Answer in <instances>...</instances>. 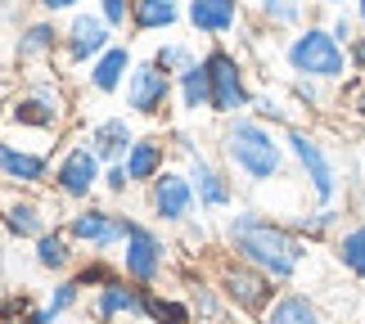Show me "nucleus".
Listing matches in <instances>:
<instances>
[{
  "label": "nucleus",
  "instance_id": "obj_28",
  "mask_svg": "<svg viewBox=\"0 0 365 324\" xmlns=\"http://www.w3.org/2000/svg\"><path fill=\"white\" fill-rule=\"evenodd\" d=\"M293 234L307 239V244H320V239H329V234H339L343 230V212L339 207H316V212H302V216H293Z\"/></svg>",
  "mask_w": 365,
  "mask_h": 324
},
{
  "label": "nucleus",
  "instance_id": "obj_1",
  "mask_svg": "<svg viewBox=\"0 0 365 324\" xmlns=\"http://www.w3.org/2000/svg\"><path fill=\"white\" fill-rule=\"evenodd\" d=\"M221 239H226V248L240 261L266 271L275 284H293L298 271H302V261H307V239L293 234L289 221H275V216L257 212V207H235L226 216Z\"/></svg>",
  "mask_w": 365,
  "mask_h": 324
},
{
  "label": "nucleus",
  "instance_id": "obj_16",
  "mask_svg": "<svg viewBox=\"0 0 365 324\" xmlns=\"http://www.w3.org/2000/svg\"><path fill=\"white\" fill-rule=\"evenodd\" d=\"M185 23L207 41H226L244 23V0H185Z\"/></svg>",
  "mask_w": 365,
  "mask_h": 324
},
{
  "label": "nucleus",
  "instance_id": "obj_33",
  "mask_svg": "<svg viewBox=\"0 0 365 324\" xmlns=\"http://www.w3.org/2000/svg\"><path fill=\"white\" fill-rule=\"evenodd\" d=\"M81 293H86V288H81V284H77L73 275H63L59 284L50 288V298H46V306H50L54 315H68V311H73V306L81 302Z\"/></svg>",
  "mask_w": 365,
  "mask_h": 324
},
{
  "label": "nucleus",
  "instance_id": "obj_4",
  "mask_svg": "<svg viewBox=\"0 0 365 324\" xmlns=\"http://www.w3.org/2000/svg\"><path fill=\"white\" fill-rule=\"evenodd\" d=\"M284 145H289L293 167L302 172L307 194H312L320 207H334V203H339V194H343V185H339V162H334L329 145L320 135H312L307 126H289V131H284Z\"/></svg>",
  "mask_w": 365,
  "mask_h": 324
},
{
  "label": "nucleus",
  "instance_id": "obj_6",
  "mask_svg": "<svg viewBox=\"0 0 365 324\" xmlns=\"http://www.w3.org/2000/svg\"><path fill=\"white\" fill-rule=\"evenodd\" d=\"M203 68H207V86H212V113L221 122L240 117V113L252 108V86H248V68L235 50L226 46H212L203 54Z\"/></svg>",
  "mask_w": 365,
  "mask_h": 324
},
{
  "label": "nucleus",
  "instance_id": "obj_21",
  "mask_svg": "<svg viewBox=\"0 0 365 324\" xmlns=\"http://www.w3.org/2000/svg\"><path fill=\"white\" fill-rule=\"evenodd\" d=\"M131 68H135V59H131V46H108L100 59L91 63V73H86V81H91V90L95 95H118L122 86H126V77H131Z\"/></svg>",
  "mask_w": 365,
  "mask_h": 324
},
{
  "label": "nucleus",
  "instance_id": "obj_32",
  "mask_svg": "<svg viewBox=\"0 0 365 324\" xmlns=\"http://www.w3.org/2000/svg\"><path fill=\"white\" fill-rule=\"evenodd\" d=\"M149 59L158 63L163 73H172V77H180V73H190L194 63H203V59H199V50H194V46H185V41H163V46L153 50Z\"/></svg>",
  "mask_w": 365,
  "mask_h": 324
},
{
  "label": "nucleus",
  "instance_id": "obj_14",
  "mask_svg": "<svg viewBox=\"0 0 365 324\" xmlns=\"http://www.w3.org/2000/svg\"><path fill=\"white\" fill-rule=\"evenodd\" d=\"M91 320H95V324H122V320L149 324V315H145V288L131 284L126 275H113L104 288H95V298H91Z\"/></svg>",
  "mask_w": 365,
  "mask_h": 324
},
{
  "label": "nucleus",
  "instance_id": "obj_9",
  "mask_svg": "<svg viewBox=\"0 0 365 324\" xmlns=\"http://www.w3.org/2000/svg\"><path fill=\"white\" fill-rule=\"evenodd\" d=\"M54 194L68 203H95V189H104V162L95 158V149L81 140V145H68L63 158L54 162Z\"/></svg>",
  "mask_w": 365,
  "mask_h": 324
},
{
  "label": "nucleus",
  "instance_id": "obj_8",
  "mask_svg": "<svg viewBox=\"0 0 365 324\" xmlns=\"http://www.w3.org/2000/svg\"><path fill=\"white\" fill-rule=\"evenodd\" d=\"M172 149L185 158V172L194 180V194H199V212H230V207H235V176H230V167H217L207 153H199L185 131H176Z\"/></svg>",
  "mask_w": 365,
  "mask_h": 324
},
{
  "label": "nucleus",
  "instance_id": "obj_24",
  "mask_svg": "<svg viewBox=\"0 0 365 324\" xmlns=\"http://www.w3.org/2000/svg\"><path fill=\"white\" fill-rule=\"evenodd\" d=\"M131 32H167L185 19V0H131Z\"/></svg>",
  "mask_w": 365,
  "mask_h": 324
},
{
  "label": "nucleus",
  "instance_id": "obj_30",
  "mask_svg": "<svg viewBox=\"0 0 365 324\" xmlns=\"http://www.w3.org/2000/svg\"><path fill=\"white\" fill-rule=\"evenodd\" d=\"M252 117L266 122V126H298V113H293V104L284 100V95H275V90H262V95H252Z\"/></svg>",
  "mask_w": 365,
  "mask_h": 324
},
{
  "label": "nucleus",
  "instance_id": "obj_39",
  "mask_svg": "<svg viewBox=\"0 0 365 324\" xmlns=\"http://www.w3.org/2000/svg\"><path fill=\"white\" fill-rule=\"evenodd\" d=\"M329 32L339 36L343 46H352V41H356V19H352V14H334V19H329Z\"/></svg>",
  "mask_w": 365,
  "mask_h": 324
},
{
  "label": "nucleus",
  "instance_id": "obj_42",
  "mask_svg": "<svg viewBox=\"0 0 365 324\" xmlns=\"http://www.w3.org/2000/svg\"><path fill=\"white\" fill-rule=\"evenodd\" d=\"M54 320H59V315H54L46 302H36V306H32V315H27V324H54Z\"/></svg>",
  "mask_w": 365,
  "mask_h": 324
},
{
  "label": "nucleus",
  "instance_id": "obj_25",
  "mask_svg": "<svg viewBox=\"0 0 365 324\" xmlns=\"http://www.w3.org/2000/svg\"><path fill=\"white\" fill-rule=\"evenodd\" d=\"M176 104L185 117H199V113H212V86H207V68L194 63L190 73L176 77Z\"/></svg>",
  "mask_w": 365,
  "mask_h": 324
},
{
  "label": "nucleus",
  "instance_id": "obj_15",
  "mask_svg": "<svg viewBox=\"0 0 365 324\" xmlns=\"http://www.w3.org/2000/svg\"><path fill=\"white\" fill-rule=\"evenodd\" d=\"M50 176H54L50 153L9 145V140L0 135V180H5V185H14V189H36V185H46Z\"/></svg>",
  "mask_w": 365,
  "mask_h": 324
},
{
  "label": "nucleus",
  "instance_id": "obj_3",
  "mask_svg": "<svg viewBox=\"0 0 365 324\" xmlns=\"http://www.w3.org/2000/svg\"><path fill=\"white\" fill-rule=\"evenodd\" d=\"M284 63L293 77L307 81H343L352 73V59H347V46L329 32V23H307L289 36L284 46Z\"/></svg>",
  "mask_w": 365,
  "mask_h": 324
},
{
  "label": "nucleus",
  "instance_id": "obj_22",
  "mask_svg": "<svg viewBox=\"0 0 365 324\" xmlns=\"http://www.w3.org/2000/svg\"><path fill=\"white\" fill-rule=\"evenodd\" d=\"M54 50H63V32L54 27V19H36L27 23L19 41H14V59H19L23 68H32L41 59H54Z\"/></svg>",
  "mask_w": 365,
  "mask_h": 324
},
{
  "label": "nucleus",
  "instance_id": "obj_29",
  "mask_svg": "<svg viewBox=\"0 0 365 324\" xmlns=\"http://www.w3.org/2000/svg\"><path fill=\"white\" fill-rule=\"evenodd\" d=\"M145 315L149 324H194V306L180 298H158L153 288H145Z\"/></svg>",
  "mask_w": 365,
  "mask_h": 324
},
{
  "label": "nucleus",
  "instance_id": "obj_10",
  "mask_svg": "<svg viewBox=\"0 0 365 324\" xmlns=\"http://www.w3.org/2000/svg\"><path fill=\"white\" fill-rule=\"evenodd\" d=\"M68 239H73L77 248H91L95 257H104V252L122 248L126 239V216L113 212V207H100V203H81L73 216H68Z\"/></svg>",
  "mask_w": 365,
  "mask_h": 324
},
{
  "label": "nucleus",
  "instance_id": "obj_17",
  "mask_svg": "<svg viewBox=\"0 0 365 324\" xmlns=\"http://www.w3.org/2000/svg\"><path fill=\"white\" fill-rule=\"evenodd\" d=\"M0 230L9 239H19V244H36V239L50 230V216L36 199H27L19 189V194H5V199H0Z\"/></svg>",
  "mask_w": 365,
  "mask_h": 324
},
{
  "label": "nucleus",
  "instance_id": "obj_26",
  "mask_svg": "<svg viewBox=\"0 0 365 324\" xmlns=\"http://www.w3.org/2000/svg\"><path fill=\"white\" fill-rule=\"evenodd\" d=\"M334 261H339L352 279L365 284V221L343 225V230L334 234Z\"/></svg>",
  "mask_w": 365,
  "mask_h": 324
},
{
  "label": "nucleus",
  "instance_id": "obj_38",
  "mask_svg": "<svg viewBox=\"0 0 365 324\" xmlns=\"http://www.w3.org/2000/svg\"><path fill=\"white\" fill-rule=\"evenodd\" d=\"M320 86H325V81L293 77V100H298V104H312V108H320Z\"/></svg>",
  "mask_w": 365,
  "mask_h": 324
},
{
  "label": "nucleus",
  "instance_id": "obj_34",
  "mask_svg": "<svg viewBox=\"0 0 365 324\" xmlns=\"http://www.w3.org/2000/svg\"><path fill=\"white\" fill-rule=\"evenodd\" d=\"M113 275H122V271H118V266H108L104 257H91L86 266H77V271H73V279H77L81 288H104Z\"/></svg>",
  "mask_w": 365,
  "mask_h": 324
},
{
  "label": "nucleus",
  "instance_id": "obj_12",
  "mask_svg": "<svg viewBox=\"0 0 365 324\" xmlns=\"http://www.w3.org/2000/svg\"><path fill=\"white\" fill-rule=\"evenodd\" d=\"M108 46H118V32L100 19V9H95V14L91 9H77L73 19H68V27H63V63L68 68L95 63Z\"/></svg>",
  "mask_w": 365,
  "mask_h": 324
},
{
  "label": "nucleus",
  "instance_id": "obj_23",
  "mask_svg": "<svg viewBox=\"0 0 365 324\" xmlns=\"http://www.w3.org/2000/svg\"><path fill=\"white\" fill-rule=\"evenodd\" d=\"M86 145L95 149V158H100L104 167H108V162H122V158H126V149L135 145L131 122H126V117H100V122H91Z\"/></svg>",
  "mask_w": 365,
  "mask_h": 324
},
{
  "label": "nucleus",
  "instance_id": "obj_20",
  "mask_svg": "<svg viewBox=\"0 0 365 324\" xmlns=\"http://www.w3.org/2000/svg\"><path fill=\"white\" fill-rule=\"evenodd\" d=\"M257 324H329V315L320 311V302L312 298V293L279 288V298L271 302V311H266Z\"/></svg>",
  "mask_w": 365,
  "mask_h": 324
},
{
  "label": "nucleus",
  "instance_id": "obj_7",
  "mask_svg": "<svg viewBox=\"0 0 365 324\" xmlns=\"http://www.w3.org/2000/svg\"><path fill=\"white\" fill-rule=\"evenodd\" d=\"M167 239L153 230V225L126 216V239H122V252H118V271L140 288H153L167 271Z\"/></svg>",
  "mask_w": 365,
  "mask_h": 324
},
{
  "label": "nucleus",
  "instance_id": "obj_27",
  "mask_svg": "<svg viewBox=\"0 0 365 324\" xmlns=\"http://www.w3.org/2000/svg\"><path fill=\"white\" fill-rule=\"evenodd\" d=\"M307 5L312 0H252V9H257V19L266 27H275V32H298L302 19H307Z\"/></svg>",
  "mask_w": 365,
  "mask_h": 324
},
{
  "label": "nucleus",
  "instance_id": "obj_5",
  "mask_svg": "<svg viewBox=\"0 0 365 324\" xmlns=\"http://www.w3.org/2000/svg\"><path fill=\"white\" fill-rule=\"evenodd\" d=\"M212 284L221 288V298H226L230 311H240L248 320H262L266 311H271V302L279 298V284L266 271H257V266H248L240 257H226L217 266Z\"/></svg>",
  "mask_w": 365,
  "mask_h": 324
},
{
  "label": "nucleus",
  "instance_id": "obj_43",
  "mask_svg": "<svg viewBox=\"0 0 365 324\" xmlns=\"http://www.w3.org/2000/svg\"><path fill=\"white\" fill-rule=\"evenodd\" d=\"M352 5H356V23L365 27V0H352Z\"/></svg>",
  "mask_w": 365,
  "mask_h": 324
},
{
  "label": "nucleus",
  "instance_id": "obj_41",
  "mask_svg": "<svg viewBox=\"0 0 365 324\" xmlns=\"http://www.w3.org/2000/svg\"><path fill=\"white\" fill-rule=\"evenodd\" d=\"M347 59H352V73H365V36H356L347 46Z\"/></svg>",
  "mask_w": 365,
  "mask_h": 324
},
{
  "label": "nucleus",
  "instance_id": "obj_13",
  "mask_svg": "<svg viewBox=\"0 0 365 324\" xmlns=\"http://www.w3.org/2000/svg\"><path fill=\"white\" fill-rule=\"evenodd\" d=\"M149 212L158 216L163 225H190L194 212H199V194H194L190 172L167 167V172L149 185Z\"/></svg>",
  "mask_w": 365,
  "mask_h": 324
},
{
  "label": "nucleus",
  "instance_id": "obj_18",
  "mask_svg": "<svg viewBox=\"0 0 365 324\" xmlns=\"http://www.w3.org/2000/svg\"><path fill=\"white\" fill-rule=\"evenodd\" d=\"M126 176L131 185H153L167 172V140L163 135H135V145L126 149Z\"/></svg>",
  "mask_w": 365,
  "mask_h": 324
},
{
  "label": "nucleus",
  "instance_id": "obj_31",
  "mask_svg": "<svg viewBox=\"0 0 365 324\" xmlns=\"http://www.w3.org/2000/svg\"><path fill=\"white\" fill-rule=\"evenodd\" d=\"M190 306H194V320L199 324H217L221 315H226V298H221V288L207 284V279L190 284Z\"/></svg>",
  "mask_w": 365,
  "mask_h": 324
},
{
  "label": "nucleus",
  "instance_id": "obj_44",
  "mask_svg": "<svg viewBox=\"0 0 365 324\" xmlns=\"http://www.w3.org/2000/svg\"><path fill=\"white\" fill-rule=\"evenodd\" d=\"M316 5H325V9H343L347 0H316Z\"/></svg>",
  "mask_w": 365,
  "mask_h": 324
},
{
  "label": "nucleus",
  "instance_id": "obj_40",
  "mask_svg": "<svg viewBox=\"0 0 365 324\" xmlns=\"http://www.w3.org/2000/svg\"><path fill=\"white\" fill-rule=\"evenodd\" d=\"M46 14H77L81 9V0H36Z\"/></svg>",
  "mask_w": 365,
  "mask_h": 324
},
{
  "label": "nucleus",
  "instance_id": "obj_11",
  "mask_svg": "<svg viewBox=\"0 0 365 324\" xmlns=\"http://www.w3.org/2000/svg\"><path fill=\"white\" fill-rule=\"evenodd\" d=\"M122 95H126V113H135V117H158L167 108V100H176V77L163 73L153 59H135Z\"/></svg>",
  "mask_w": 365,
  "mask_h": 324
},
{
  "label": "nucleus",
  "instance_id": "obj_37",
  "mask_svg": "<svg viewBox=\"0 0 365 324\" xmlns=\"http://www.w3.org/2000/svg\"><path fill=\"white\" fill-rule=\"evenodd\" d=\"M104 189L113 194V199H122V194L131 189V176H126V162H108V167H104Z\"/></svg>",
  "mask_w": 365,
  "mask_h": 324
},
{
  "label": "nucleus",
  "instance_id": "obj_19",
  "mask_svg": "<svg viewBox=\"0 0 365 324\" xmlns=\"http://www.w3.org/2000/svg\"><path fill=\"white\" fill-rule=\"evenodd\" d=\"M32 261H36V271H46V275H73L77 271V244L68 239L63 225H54V230H46L32 244Z\"/></svg>",
  "mask_w": 365,
  "mask_h": 324
},
{
  "label": "nucleus",
  "instance_id": "obj_2",
  "mask_svg": "<svg viewBox=\"0 0 365 324\" xmlns=\"http://www.w3.org/2000/svg\"><path fill=\"white\" fill-rule=\"evenodd\" d=\"M221 158H226L230 176H240L252 189L284 180V167L293 162L284 135H279L275 126L257 122L252 113H240V117H230L221 126Z\"/></svg>",
  "mask_w": 365,
  "mask_h": 324
},
{
  "label": "nucleus",
  "instance_id": "obj_35",
  "mask_svg": "<svg viewBox=\"0 0 365 324\" xmlns=\"http://www.w3.org/2000/svg\"><path fill=\"white\" fill-rule=\"evenodd\" d=\"M32 298H27V293H19L14 288L9 298H0V324H27V315H32Z\"/></svg>",
  "mask_w": 365,
  "mask_h": 324
},
{
  "label": "nucleus",
  "instance_id": "obj_36",
  "mask_svg": "<svg viewBox=\"0 0 365 324\" xmlns=\"http://www.w3.org/2000/svg\"><path fill=\"white\" fill-rule=\"evenodd\" d=\"M131 0H100V19L113 27V32H126V27H131Z\"/></svg>",
  "mask_w": 365,
  "mask_h": 324
}]
</instances>
